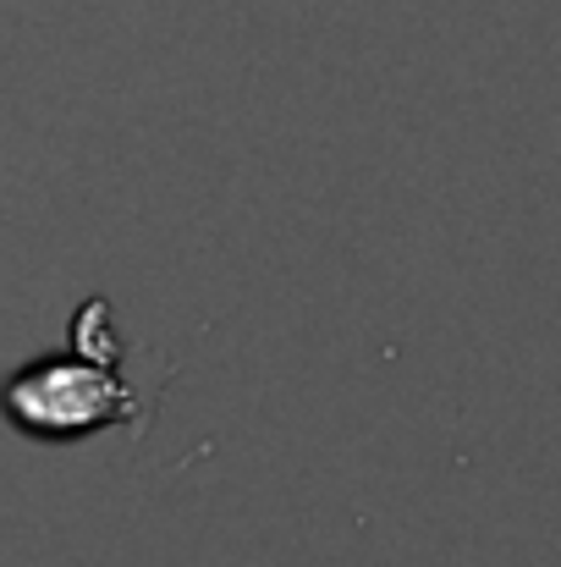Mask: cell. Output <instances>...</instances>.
Instances as JSON below:
<instances>
[{
    "label": "cell",
    "mask_w": 561,
    "mask_h": 567,
    "mask_svg": "<svg viewBox=\"0 0 561 567\" xmlns=\"http://www.w3.org/2000/svg\"><path fill=\"white\" fill-rule=\"evenodd\" d=\"M127 408H133V391L94 359H39L17 370L0 391V413L22 435H44V441L105 430Z\"/></svg>",
    "instance_id": "1"
}]
</instances>
